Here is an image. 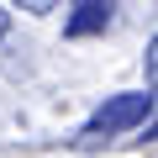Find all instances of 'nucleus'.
I'll use <instances>...</instances> for the list:
<instances>
[{"instance_id":"nucleus-1","label":"nucleus","mask_w":158,"mask_h":158,"mask_svg":"<svg viewBox=\"0 0 158 158\" xmlns=\"http://www.w3.org/2000/svg\"><path fill=\"white\" fill-rule=\"evenodd\" d=\"M148 116H153V95H111V100L85 121L79 148H95V142H106V137H116V132H127V127H137V121H148Z\"/></svg>"},{"instance_id":"nucleus-2","label":"nucleus","mask_w":158,"mask_h":158,"mask_svg":"<svg viewBox=\"0 0 158 158\" xmlns=\"http://www.w3.org/2000/svg\"><path fill=\"white\" fill-rule=\"evenodd\" d=\"M116 0H69V16H63V37H95L111 27Z\"/></svg>"},{"instance_id":"nucleus-3","label":"nucleus","mask_w":158,"mask_h":158,"mask_svg":"<svg viewBox=\"0 0 158 158\" xmlns=\"http://www.w3.org/2000/svg\"><path fill=\"white\" fill-rule=\"evenodd\" d=\"M21 11H32V16H48V11H58V0H16Z\"/></svg>"},{"instance_id":"nucleus-4","label":"nucleus","mask_w":158,"mask_h":158,"mask_svg":"<svg viewBox=\"0 0 158 158\" xmlns=\"http://www.w3.org/2000/svg\"><path fill=\"white\" fill-rule=\"evenodd\" d=\"M6 32H11V11L0 6V42H6Z\"/></svg>"}]
</instances>
